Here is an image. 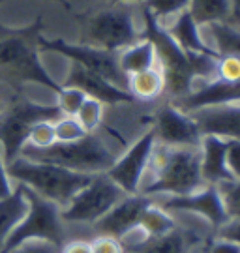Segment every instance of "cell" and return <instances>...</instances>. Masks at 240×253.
I'll return each mask as SVG.
<instances>
[{
  "label": "cell",
  "mask_w": 240,
  "mask_h": 253,
  "mask_svg": "<svg viewBox=\"0 0 240 253\" xmlns=\"http://www.w3.org/2000/svg\"><path fill=\"white\" fill-rule=\"evenodd\" d=\"M92 253H124V246L118 238L111 236H99L92 242Z\"/></svg>",
  "instance_id": "35"
},
{
  "label": "cell",
  "mask_w": 240,
  "mask_h": 253,
  "mask_svg": "<svg viewBox=\"0 0 240 253\" xmlns=\"http://www.w3.org/2000/svg\"><path fill=\"white\" fill-rule=\"evenodd\" d=\"M62 253H92V246L83 240H75V242L62 246Z\"/></svg>",
  "instance_id": "41"
},
{
  "label": "cell",
  "mask_w": 240,
  "mask_h": 253,
  "mask_svg": "<svg viewBox=\"0 0 240 253\" xmlns=\"http://www.w3.org/2000/svg\"><path fill=\"white\" fill-rule=\"evenodd\" d=\"M139 6L161 23L163 19L167 21L178 15L180 11H186L190 8V0H143Z\"/></svg>",
  "instance_id": "27"
},
{
  "label": "cell",
  "mask_w": 240,
  "mask_h": 253,
  "mask_svg": "<svg viewBox=\"0 0 240 253\" xmlns=\"http://www.w3.org/2000/svg\"><path fill=\"white\" fill-rule=\"evenodd\" d=\"M56 96H58L56 107L60 109L62 117H75L83 105V101L87 100V94L75 86H62Z\"/></svg>",
  "instance_id": "30"
},
{
  "label": "cell",
  "mask_w": 240,
  "mask_h": 253,
  "mask_svg": "<svg viewBox=\"0 0 240 253\" xmlns=\"http://www.w3.org/2000/svg\"><path fill=\"white\" fill-rule=\"evenodd\" d=\"M163 90H165V79L160 66H154L150 70L134 73L128 77V92L135 100H156Z\"/></svg>",
  "instance_id": "21"
},
{
  "label": "cell",
  "mask_w": 240,
  "mask_h": 253,
  "mask_svg": "<svg viewBox=\"0 0 240 253\" xmlns=\"http://www.w3.org/2000/svg\"><path fill=\"white\" fill-rule=\"evenodd\" d=\"M235 28H240V0H229V13L223 21Z\"/></svg>",
  "instance_id": "39"
},
{
  "label": "cell",
  "mask_w": 240,
  "mask_h": 253,
  "mask_svg": "<svg viewBox=\"0 0 240 253\" xmlns=\"http://www.w3.org/2000/svg\"><path fill=\"white\" fill-rule=\"evenodd\" d=\"M54 126V137L58 143H73L79 141L87 135L85 127L79 124V120L75 117H60L56 122H53Z\"/></svg>",
  "instance_id": "29"
},
{
  "label": "cell",
  "mask_w": 240,
  "mask_h": 253,
  "mask_svg": "<svg viewBox=\"0 0 240 253\" xmlns=\"http://www.w3.org/2000/svg\"><path fill=\"white\" fill-rule=\"evenodd\" d=\"M40 51H53L70 58L71 62L87 68L89 72L98 73L109 83L128 90V77L118 66V53L105 51L99 47H92L87 43H68L66 40H47L44 34L40 36Z\"/></svg>",
  "instance_id": "10"
},
{
  "label": "cell",
  "mask_w": 240,
  "mask_h": 253,
  "mask_svg": "<svg viewBox=\"0 0 240 253\" xmlns=\"http://www.w3.org/2000/svg\"><path fill=\"white\" fill-rule=\"evenodd\" d=\"M28 203L23 193V186L19 184L6 199H0V248L8 238L9 231L17 225L27 214Z\"/></svg>",
  "instance_id": "22"
},
{
  "label": "cell",
  "mask_w": 240,
  "mask_h": 253,
  "mask_svg": "<svg viewBox=\"0 0 240 253\" xmlns=\"http://www.w3.org/2000/svg\"><path fill=\"white\" fill-rule=\"evenodd\" d=\"M156 143L163 146H199L201 129L190 113H184L175 105H163L156 115Z\"/></svg>",
  "instance_id": "13"
},
{
  "label": "cell",
  "mask_w": 240,
  "mask_h": 253,
  "mask_svg": "<svg viewBox=\"0 0 240 253\" xmlns=\"http://www.w3.org/2000/svg\"><path fill=\"white\" fill-rule=\"evenodd\" d=\"M235 103H240V81H225L214 77L210 81H205L201 86H193V90L178 98L175 105L184 113H193L197 109Z\"/></svg>",
  "instance_id": "15"
},
{
  "label": "cell",
  "mask_w": 240,
  "mask_h": 253,
  "mask_svg": "<svg viewBox=\"0 0 240 253\" xmlns=\"http://www.w3.org/2000/svg\"><path fill=\"white\" fill-rule=\"evenodd\" d=\"M214 42V51L220 56H239L240 58V28L227 23H210L206 25Z\"/></svg>",
  "instance_id": "24"
},
{
  "label": "cell",
  "mask_w": 240,
  "mask_h": 253,
  "mask_svg": "<svg viewBox=\"0 0 240 253\" xmlns=\"http://www.w3.org/2000/svg\"><path fill=\"white\" fill-rule=\"evenodd\" d=\"M139 227L144 231L146 236H160L175 231L177 225H175V219L171 217L169 212H165L160 205H156L152 201L150 205L144 208V212H143Z\"/></svg>",
  "instance_id": "26"
},
{
  "label": "cell",
  "mask_w": 240,
  "mask_h": 253,
  "mask_svg": "<svg viewBox=\"0 0 240 253\" xmlns=\"http://www.w3.org/2000/svg\"><path fill=\"white\" fill-rule=\"evenodd\" d=\"M9 178H15L19 184L36 191L40 197L51 201L58 207H66L73 195L81 191L94 174L75 172L51 163L30 162L27 158H15L6 165Z\"/></svg>",
  "instance_id": "4"
},
{
  "label": "cell",
  "mask_w": 240,
  "mask_h": 253,
  "mask_svg": "<svg viewBox=\"0 0 240 253\" xmlns=\"http://www.w3.org/2000/svg\"><path fill=\"white\" fill-rule=\"evenodd\" d=\"M56 2H60V4H62L64 8H68V9H70V4H68V2H66V0H56Z\"/></svg>",
  "instance_id": "43"
},
{
  "label": "cell",
  "mask_w": 240,
  "mask_h": 253,
  "mask_svg": "<svg viewBox=\"0 0 240 253\" xmlns=\"http://www.w3.org/2000/svg\"><path fill=\"white\" fill-rule=\"evenodd\" d=\"M118 66L126 77L158 66L156 49H154L150 40L143 38L139 42H135L134 45L118 51Z\"/></svg>",
  "instance_id": "20"
},
{
  "label": "cell",
  "mask_w": 240,
  "mask_h": 253,
  "mask_svg": "<svg viewBox=\"0 0 240 253\" xmlns=\"http://www.w3.org/2000/svg\"><path fill=\"white\" fill-rule=\"evenodd\" d=\"M62 86H75L87 94V98L101 101L103 105H116V103H132L135 98L128 90L109 83L98 73L89 72L79 64L71 62L68 79L64 81Z\"/></svg>",
  "instance_id": "16"
},
{
  "label": "cell",
  "mask_w": 240,
  "mask_h": 253,
  "mask_svg": "<svg viewBox=\"0 0 240 253\" xmlns=\"http://www.w3.org/2000/svg\"><path fill=\"white\" fill-rule=\"evenodd\" d=\"M53 143H56L53 122H38L32 126L30 133H28V145L36 146V148H47Z\"/></svg>",
  "instance_id": "32"
},
{
  "label": "cell",
  "mask_w": 240,
  "mask_h": 253,
  "mask_svg": "<svg viewBox=\"0 0 240 253\" xmlns=\"http://www.w3.org/2000/svg\"><path fill=\"white\" fill-rule=\"evenodd\" d=\"M60 117L62 113L56 105H42L25 96H13L8 107L0 111V145L4 148L6 163L19 158L34 124L56 122Z\"/></svg>",
  "instance_id": "7"
},
{
  "label": "cell",
  "mask_w": 240,
  "mask_h": 253,
  "mask_svg": "<svg viewBox=\"0 0 240 253\" xmlns=\"http://www.w3.org/2000/svg\"><path fill=\"white\" fill-rule=\"evenodd\" d=\"M42 28V15L25 28L4 27L0 23V79L9 83H38L58 94L62 84L54 81L40 62L38 42Z\"/></svg>",
  "instance_id": "2"
},
{
  "label": "cell",
  "mask_w": 240,
  "mask_h": 253,
  "mask_svg": "<svg viewBox=\"0 0 240 253\" xmlns=\"http://www.w3.org/2000/svg\"><path fill=\"white\" fill-rule=\"evenodd\" d=\"M11 186H9V176L6 172V165H4V160L0 156V199H6L9 193H11Z\"/></svg>",
  "instance_id": "40"
},
{
  "label": "cell",
  "mask_w": 240,
  "mask_h": 253,
  "mask_svg": "<svg viewBox=\"0 0 240 253\" xmlns=\"http://www.w3.org/2000/svg\"><path fill=\"white\" fill-rule=\"evenodd\" d=\"M154 178L143 184V195H184L205 186L199 146H163L156 143L150 163Z\"/></svg>",
  "instance_id": "3"
},
{
  "label": "cell",
  "mask_w": 240,
  "mask_h": 253,
  "mask_svg": "<svg viewBox=\"0 0 240 253\" xmlns=\"http://www.w3.org/2000/svg\"><path fill=\"white\" fill-rule=\"evenodd\" d=\"M208 253H240V244L227 240V238H218L208 248Z\"/></svg>",
  "instance_id": "38"
},
{
  "label": "cell",
  "mask_w": 240,
  "mask_h": 253,
  "mask_svg": "<svg viewBox=\"0 0 240 253\" xmlns=\"http://www.w3.org/2000/svg\"><path fill=\"white\" fill-rule=\"evenodd\" d=\"M0 2H2V0H0Z\"/></svg>",
  "instance_id": "44"
},
{
  "label": "cell",
  "mask_w": 240,
  "mask_h": 253,
  "mask_svg": "<svg viewBox=\"0 0 240 253\" xmlns=\"http://www.w3.org/2000/svg\"><path fill=\"white\" fill-rule=\"evenodd\" d=\"M143 0H113V4H135V6H139Z\"/></svg>",
  "instance_id": "42"
},
{
  "label": "cell",
  "mask_w": 240,
  "mask_h": 253,
  "mask_svg": "<svg viewBox=\"0 0 240 253\" xmlns=\"http://www.w3.org/2000/svg\"><path fill=\"white\" fill-rule=\"evenodd\" d=\"M199 152H201V176L205 184L220 186L235 180L225 162L227 139L218 135H203L199 143Z\"/></svg>",
  "instance_id": "18"
},
{
  "label": "cell",
  "mask_w": 240,
  "mask_h": 253,
  "mask_svg": "<svg viewBox=\"0 0 240 253\" xmlns=\"http://www.w3.org/2000/svg\"><path fill=\"white\" fill-rule=\"evenodd\" d=\"M54 246L45 242V240H30L27 244L19 246L15 252L11 253H53Z\"/></svg>",
  "instance_id": "37"
},
{
  "label": "cell",
  "mask_w": 240,
  "mask_h": 253,
  "mask_svg": "<svg viewBox=\"0 0 240 253\" xmlns=\"http://www.w3.org/2000/svg\"><path fill=\"white\" fill-rule=\"evenodd\" d=\"M135 4H115L98 11L87 21L85 43L118 53L143 40V30L135 27Z\"/></svg>",
  "instance_id": "8"
},
{
  "label": "cell",
  "mask_w": 240,
  "mask_h": 253,
  "mask_svg": "<svg viewBox=\"0 0 240 253\" xmlns=\"http://www.w3.org/2000/svg\"><path fill=\"white\" fill-rule=\"evenodd\" d=\"M128 253H186V238L180 231H171L167 235L144 236L132 246H126Z\"/></svg>",
  "instance_id": "23"
},
{
  "label": "cell",
  "mask_w": 240,
  "mask_h": 253,
  "mask_svg": "<svg viewBox=\"0 0 240 253\" xmlns=\"http://www.w3.org/2000/svg\"><path fill=\"white\" fill-rule=\"evenodd\" d=\"M227 169L235 180H240V141L239 139H227V154H225Z\"/></svg>",
  "instance_id": "34"
},
{
  "label": "cell",
  "mask_w": 240,
  "mask_h": 253,
  "mask_svg": "<svg viewBox=\"0 0 240 253\" xmlns=\"http://www.w3.org/2000/svg\"><path fill=\"white\" fill-rule=\"evenodd\" d=\"M126 193L105 172H98L92 180L73 195V199L60 212V219L64 221H77V223H96L115 207Z\"/></svg>",
  "instance_id": "9"
},
{
  "label": "cell",
  "mask_w": 240,
  "mask_h": 253,
  "mask_svg": "<svg viewBox=\"0 0 240 253\" xmlns=\"http://www.w3.org/2000/svg\"><path fill=\"white\" fill-rule=\"evenodd\" d=\"M203 135H218L240 141V103L205 107L190 113Z\"/></svg>",
  "instance_id": "17"
},
{
  "label": "cell",
  "mask_w": 240,
  "mask_h": 253,
  "mask_svg": "<svg viewBox=\"0 0 240 253\" xmlns=\"http://www.w3.org/2000/svg\"><path fill=\"white\" fill-rule=\"evenodd\" d=\"M163 27L171 34V38L188 53H203L212 54V56H220L212 47L206 45V42L201 36V27L193 21L192 13L188 9L186 11H180L178 15L173 17L171 23H165Z\"/></svg>",
  "instance_id": "19"
},
{
  "label": "cell",
  "mask_w": 240,
  "mask_h": 253,
  "mask_svg": "<svg viewBox=\"0 0 240 253\" xmlns=\"http://www.w3.org/2000/svg\"><path fill=\"white\" fill-rule=\"evenodd\" d=\"M154 148H156V133L154 129H150L139 141H135L124 152V156L116 158L115 163L105 171V174L126 195L139 193L144 172L148 171Z\"/></svg>",
  "instance_id": "11"
},
{
  "label": "cell",
  "mask_w": 240,
  "mask_h": 253,
  "mask_svg": "<svg viewBox=\"0 0 240 253\" xmlns=\"http://www.w3.org/2000/svg\"><path fill=\"white\" fill-rule=\"evenodd\" d=\"M220 238L240 244V217H229V221L220 227Z\"/></svg>",
  "instance_id": "36"
},
{
  "label": "cell",
  "mask_w": 240,
  "mask_h": 253,
  "mask_svg": "<svg viewBox=\"0 0 240 253\" xmlns=\"http://www.w3.org/2000/svg\"><path fill=\"white\" fill-rule=\"evenodd\" d=\"M141 8V6H139ZM143 15V38L150 40L156 49V58L160 66L165 90L173 98H182L193 90L197 79L210 81L216 77V62L220 56L203 53H188L171 38L158 19L141 8Z\"/></svg>",
  "instance_id": "1"
},
{
  "label": "cell",
  "mask_w": 240,
  "mask_h": 253,
  "mask_svg": "<svg viewBox=\"0 0 240 253\" xmlns=\"http://www.w3.org/2000/svg\"><path fill=\"white\" fill-rule=\"evenodd\" d=\"M23 193L28 203L27 214L9 231L8 238L0 248V253L15 252L19 246L27 244L30 240H45L54 248H62L64 229L60 221V207L40 197L27 186H23Z\"/></svg>",
  "instance_id": "6"
},
{
  "label": "cell",
  "mask_w": 240,
  "mask_h": 253,
  "mask_svg": "<svg viewBox=\"0 0 240 253\" xmlns=\"http://www.w3.org/2000/svg\"><path fill=\"white\" fill-rule=\"evenodd\" d=\"M188 11L199 27L203 28L210 23H220L227 19L229 0H190Z\"/></svg>",
  "instance_id": "25"
},
{
  "label": "cell",
  "mask_w": 240,
  "mask_h": 253,
  "mask_svg": "<svg viewBox=\"0 0 240 253\" xmlns=\"http://www.w3.org/2000/svg\"><path fill=\"white\" fill-rule=\"evenodd\" d=\"M21 158H27L30 162L51 163L64 169L87 174L105 172L115 163V154L105 146V143L94 133L73 141V143H53L47 148H36L32 145H25L21 148Z\"/></svg>",
  "instance_id": "5"
},
{
  "label": "cell",
  "mask_w": 240,
  "mask_h": 253,
  "mask_svg": "<svg viewBox=\"0 0 240 253\" xmlns=\"http://www.w3.org/2000/svg\"><path fill=\"white\" fill-rule=\"evenodd\" d=\"M165 212H190L205 217L214 227H222L229 221V214L223 205L222 193L218 186L205 184L199 190L184 195H167L163 201L158 203Z\"/></svg>",
  "instance_id": "12"
},
{
  "label": "cell",
  "mask_w": 240,
  "mask_h": 253,
  "mask_svg": "<svg viewBox=\"0 0 240 253\" xmlns=\"http://www.w3.org/2000/svg\"><path fill=\"white\" fill-rule=\"evenodd\" d=\"M218 190L222 193L223 205H225L229 217H240V180L220 184Z\"/></svg>",
  "instance_id": "31"
},
{
  "label": "cell",
  "mask_w": 240,
  "mask_h": 253,
  "mask_svg": "<svg viewBox=\"0 0 240 253\" xmlns=\"http://www.w3.org/2000/svg\"><path fill=\"white\" fill-rule=\"evenodd\" d=\"M216 77L225 81H240L239 56H220L216 62Z\"/></svg>",
  "instance_id": "33"
},
{
  "label": "cell",
  "mask_w": 240,
  "mask_h": 253,
  "mask_svg": "<svg viewBox=\"0 0 240 253\" xmlns=\"http://www.w3.org/2000/svg\"><path fill=\"white\" fill-rule=\"evenodd\" d=\"M150 203V197L143 195V193L126 195L124 199L118 201L105 216L99 217L94 223L96 233H99L101 236H111V238H124L132 231L139 229L143 212Z\"/></svg>",
  "instance_id": "14"
},
{
  "label": "cell",
  "mask_w": 240,
  "mask_h": 253,
  "mask_svg": "<svg viewBox=\"0 0 240 253\" xmlns=\"http://www.w3.org/2000/svg\"><path fill=\"white\" fill-rule=\"evenodd\" d=\"M75 118L79 120V124L85 127L87 133H94L101 124V118H103V103L94 100V98H87L77 111Z\"/></svg>",
  "instance_id": "28"
}]
</instances>
